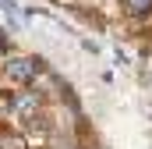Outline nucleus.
<instances>
[{"instance_id": "1", "label": "nucleus", "mask_w": 152, "mask_h": 149, "mask_svg": "<svg viewBox=\"0 0 152 149\" xmlns=\"http://www.w3.org/2000/svg\"><path fill=\"white\" fill-rule=\"evenodd\" d=\"M39 68H42V64H39L36 57H11V60L4 64V74H7L11 82H32Z\"/></svg>"}, {"instance_id": "2", "label": "nucleus", "mask_w": 152, "mask_h": 149, "mask_svg": "<svg viewBox=\"0 0 152 149\" xmlns=\"http://www.w3.org/2000/svg\"><path fill=\"white\" fill-rule=\"evenodd\" d=\"M120 7H124V14H131V18H142V14L152 11V0H120Z\"/></svg>"}, {"instance_id": "3", "label": "nucleus", "mask_w": 152, "mask_h": 149, "mask_svg": "<svg viewBox=\"0 0 152 149\" xmlns=\"http://www.w3.org/2000/svg\"><path fill=\"white\" fill-rule=\"evenodd\" d=\"M18 103H21V114H32V110L39 107V96H21Z\"/></svg>"}, {"instance_id": "4", "label": "nucleus", "mask_w": 152, "mask_h": 149, "mask_svg": "<svg viewBox=\"0 0 152 149\" xmlns=\"http://www.w3.org/2000/svg\"><path fill=\"white\" fill-rule=\"evenodd\" d=\"M0 7H4V11H7V14H14V18H18V14H21V7H18V4H11V0H0Z\"/></svg>"}, {"instance_id": "5", "label": "nucleus", "mask_w": 152, "mask_h": 149, "mask_svg": "<svg viewBox=\"0 0 152 149\" xmlns=\"http://www.w3.org/2000/svg\"><path fill=\"white\" fill-rule=\"evenodd\" d=\"M7 50H11V43H7V36H4V32H0V53H7Z\"/></svg>"}]
</instances>
